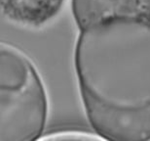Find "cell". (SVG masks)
Segmentation results:
<instances>
[{"mask_svg": "<svg viewBox=\"0 0 150 141\" xmlns=\"http://www.w3.org/2000/svg\"><path fill=\"white\" fill-rule=\"evenodd\" d=\"M40 140H100L104 139L100 134L79 128H64L54 130L39 138Z\"/></svg>", "mask_w": 150, "mask_h": 141, "instance_id": "5", "label": "cell"}, {"mask_svg": "<svg viewBox=\"0 0 150 141\" xmlns=\"http://www.w3.org/2000/svg\"><path fill=\"white\" fill-rule=\"evenodd\" d=\"M65 0H1L8 20L25 26L38 28L56 17Z\"/></svg>", "mask_w": 150, "mask_h": 141, "instance_id": "4", "label": "cell"}, {"mask_svg": "<svg viewBox=\"0 0 150 141\" xmlns=\"http://www.w3.org/2000/svg\"><path fill=\"white\" fill-rule=\"evenodd\" d=\"M80 29L117 19L150 18V0H71Z\"/></svg>", "mask_w": 150, "mask_h": 141, "instance_id": "3", "label": "cell"}, {"mask_svg": "<svg viewBox=\"0 0 150 141\" xmlns=\"http://www.w3.org/2000/svg\"><path fill=\"white\" fill-rule=\"evenodd\" d=\"M74 65L87 117L107 140H150V18L82 29Z\"/></svg>", "mask_w": 150, "mask_h": 141, "instance_id": "1", "label": "cell"}, {"mask_svg": "<svg viewBox=\"0 0 150 141\" xmlns=\"http://www.w3.org/2000/svg\"><path fill=\"white\" fill-rule=\"evenodd\" d=\"M47 118V93L37 69L25 52L1 42L0 141L39 139Z\"/></svg>", "mask_w": 150, "mask_h": 141, "instance_id": "2", "label": "cell"}]
</instances>
